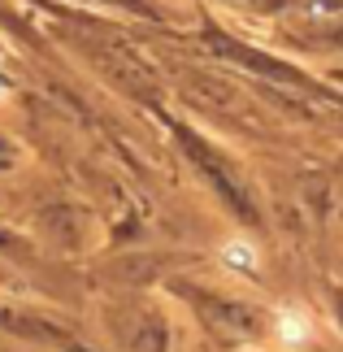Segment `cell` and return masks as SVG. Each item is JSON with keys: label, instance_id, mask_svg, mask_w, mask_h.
Listing matches in <instances>:
<instances>
[{"label": "cell", "instance_id": "obj_4", "mask_svg": "<svg viewBox=\"0 0 343 352\" xmlns=\"http://www.w3.org/2000/svg\"><path fill=\"white\" fill-rule=\"evenodd\" d=\"M166 340H170L166 322L157 314H148V309H140L135 322H131V331H126V348L131 352H166Z\"/></svg>", "mask_w": 343, "mask_h": 352}, {"label": "cell", "instance_id": "obj_2", "mask_svg": "<svg viewBox=\"0 0 343 352\" xmlns=\"http://www.w3.org/2000/svg\"><path fill=\"white\" fill-rule=\"evenodd\" d=\"M200 305H204V318H209L226 340L243 344V340H261V335H265V318H261L252 305H243V300H217V296H200Z\"/></svg>", "mask_w": 343, "mask_h": 352}, {"label": "cell", "instance_id": "obj_5", "mask_svg": "<svg viewBox=\"0 0 343 352\" xmlns=\"http://www.w3.org/2000/svg\"><path fill=\"white\" fill-rule=\"evenodd\" d=\"M213 48L222 52V57H230V61H243L248 70H256V74H274V78H296L287 65H278L274 57H261V52H252V48H243V44H230V39H222L217 35L213 39Z\"/></svg>", "mask_w": 343, "mask_h": 352}, {"label": "cell", "instance_id": "obj_8", "mask_svg": "<svg viewBox=\"0 0 343 352\" xmlns=\"http://www.w3.org/2000/svg\"><path fill=\"white\" fill-rule=\"evenodd\" d=\"M335 318H339V322H343V292H339V296H335Z\"/></svg>", "mask_w": 343, "mask_h": 352}, {"label": "cell", "instance_id": "obj_7", "mask_svg": "<svg viewBox=\"0 0 343 352\" xmlns=\"http://www.w3.org/2000/svg\"><path fill=\"white\" fill-rule=\"evenodd\" d=\"M235 5H256V9H265V5H283V0H235Z\"/></svg>", "mask_w": 343, "mask_h": 352}, {"label": "cell", "instance_id": "obj_3", "mask_svg": "<svg viewBox=\"0 0 343 352\" xmlns=\"http://www.w3.org/2000/svg\"><path fill=\"white\" fill-rule=\"evenodd\" d=\"M100 57L109 65V74H118V83H126L131 91H157V74L135 48H100Z\"/></svg>", "mask_w": 343, "mask_h": 352}, {"label": "cell", "instance_id": "obj_9", "mask_svg": "<svg viewBox=\"0 0 343 352\" xmlns=\"http://www.w3.org/2000/svg\"><path fill=\"white\" fill-rule=\"evenodd\" d=\"M5 96H9V87H5V83H0V100H5Z\"/></svg>", "mask_w": 343, "mask_h": 352}, {"label": "cell", "instance_id": "obj_1", "mask_svg": "<svg viewBox=\"0 0 343 352\" xmlns=\"http://www.w3.org/2000/svg\"><path fill=\"white\" fill-rule=\"evenodd\" d=\"M178 140H183V148H187V157L196 161V166L209 174V183L222 192L226 200H230V209H239V218H248V222H256V209H252V196H248V183L239 179V170L230 166L226 157H217L209 144H196V135L191 131H178Z\"/></svg>", "mask_w": 343, "mask_h": 352}, {"label": "cell", "instance_id": "obj_6", "mask_svg": "<svg viewBox=\"0 0 343 352\" xmlns=\"http://www.w3.org/2000/svg\"><path fill=\"white\" fill-rule=\"evenodd\" d=\"M278 331L287 335V340H305V331H309V327H300L296 318H283V327H278Z\"/></svg>", "mask_w": 343, "mask_h": 352}]
</instances>
